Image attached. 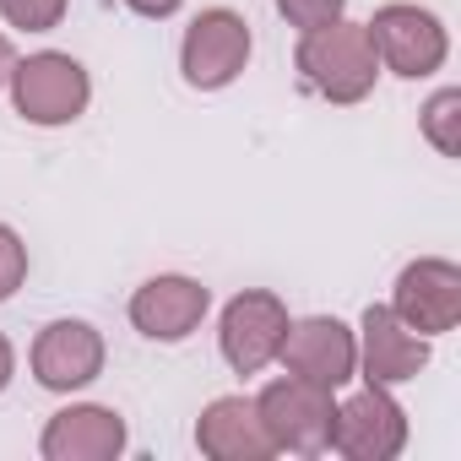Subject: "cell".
I'll use <instances>...</instances> for the list:
<instances>
[{
	"mask_svg": "<svg viewBox=\"0 0 461 461\" xmlns=\"http://www.w3.org/2000/svg\"><path fill=\"white\" fill-rule=\"evenodd\" d=\"M299 71H304V82H310L321 98H331V104H358V98H369V87H375V77H380V55H375V44H369V28L337 17V23L304 33V44H299Z\"/></svg>",
	"mask_w": 461,
	"mask_h": 461,
	"instance_id": "6da1fadb",
	"label": "cell"
},
{
	"mask_svg": "<svg viewBox=\"0 0 461 461\" xmlns=\"http://www.w3.org/2000/svg\"><path fill=\"white\" fill-rule=\"evenodd\" d=\"M256 412H261V423H267V434H272L277 450H294V456L331 450V418H337V407H331L326 385L299 380V375L277 380V385H267L256 396Z\"/></svg>",
	"mask_w": 461,
	"mask_h": 461,
	"instance_id": "7a4b0ae2",
	"label": "cell"
},
{
	"mask_svg": "<svg viewBox=\"0 0 461 461\" xmlns=\"http://www.w3.org/2000/svg\"><path fill=\"white\" fill-rule=\"evenodd\" d=\"M12 98H17V114L33 125H71L87 109L93 82L71 55L44 50V55H28L23 66H12Z\"/></svg>",
	"mask_w": 461,
	"mask_h": 461,
	"instance_id": "3957f363",
	"label": "cell"
},
{
	"mask_svg": "<svg viewBox=\"0 0 461 461\" xmlns=\"http://www.w3.org/2000/svg\"><path fill=\"white\" fill-rule=\"evenodd\" d=\"M250 60V23L240 12H201L185 33V50H179V66H185V82L212 93V87H228Z\"/></svg>",
	"mask_w": 461,
	"mask_h": 461,
	"instance_id": "277c9868",
	"label": "cell"
},
{
	"mask_svg": "<svg viewBox=\"0 0 461 461\" xmlns=\"http://www.w3.org/2000/svg\"><path fill=\"white\" fill-rule=\"evenodd\" d=\"M369 44L396 77H434L445 66V50H450L439 17L418 12V6H380L369 23Z\"/></svg>",
	"mask_w": 461,
	"mask_h": 461,
	"instance_id": "5b68a950",
	"label": "cell"
},
{
	"mask_svg": "<svg viewBox=\"0 0 461 461\" xmlns=\"http://www.w3.org/2000/svg\"><path fill=\"white\" fill-rule=\"evenodd\" d=\"M331 445L348 461H391L407 445V412L385 396V385H369V391H358L337 407Z\"/></svg>",
	"mask_w": 461,
	"mask_h": 461,
	"instance_id": "8992f818",
	"label": "cell"
},
{
	"mask_svg": "<svg viewBox=\"0 0 461 461\" xmlns=\"http://www.w3.org/2000/svg\"><path fill=\"white\" fill-rule=\"evenodd\" d=\"M391 315L418 331V337H439L461 321V272L450 261H412L396 277V299Z\"/></svg>",
	"mask_w": 461,
	"mask_h": 461,
	"instance_id": "52a82bcc",
	"label": "cell"
},
{
	"mask_svg": "<svg viewBox=\"0 0 461 461\" xmlns=\"http://www.w3.org/2000/svg\"><path fill=\"white\" fill-rule=\"evenodd\" d=\"M222 358L234 364L240 375H256V369H267L272 358H277V348H283V337H288V310H283V299L277 294H240L234 304L222 310Z\"/></svg>",
	"mask_w": 461,
	"mask_h": 461,
	"instance_id": "ba28073f",
	"label": "cell"
},
{
	"mask_svg": "<svg viewBox=\"0 0 461 461\" xmlns=\"http://www.w3.org/2000/svg\"><path fill=\"white\" fill-rule=\"evenodd\" d=\"M277 358H283L299 380H315V385L337 391V385L353 375V364H358V342H353V331H348L342 321L315 315V321L288 326V337H283Z\"/></svg>",
	"mask_w": 461,
	"mask_h": 461,
	"instance_id": "9c48e42d",
	"label": "cell"
},
{
	"mask_svg": "<svg viewBox=\"0 0 461 461\" xmlns=\"http://www.w3.org/2000/svg\"><path fill=\"white\" fill-rule=\"evenodd\" d=\"M33 375L44 391H77L104 375V337L87 321H55L33 342Z\"/></svg>",
	"mask_w": 461,
	"mask_h": 461,
	"instance_id": "30bf717a",
	"label": "cell"
},
{
	"mask_svg": "<svg viewBox=\"0 0 461 461\" xmlns=\"http://www.w3.org/2000/svg\"><path fill=\"white\" fill-rule=\"evenodd\" d=\"M206 304H212V294H206L195 277H152V283L136 288L131 321H136V331L152 337V342H185V337L201 326Z\"/></svg>",
	"mask_w": 461,
	"mask_h": 461,
	"instance_id": "8fae6325",
	"label": "cell"
},
{
	"mask_svg": "<svg viewBox=\"0 0 461 461\" xmlns=\"http://www.w3.org/2000/svg\"><path fill=\"white\" fill-rule=\"evenodd\" d=\"M44 461H114L125 450V418L109 407H66L39 439Z\"/></svg>",
	"mask_w": 461,
	"mask_h": 461,
	"instance_id": "7c38bea8",
	"label": "cell"
},
{
	"mask_svg": "<svg viewBox=\"0 0 461 461\" xmlns=\"http://www.w3.org/2000/svg\"><path fill=\"white\" fill-rule=\"evenodd\" d=\"M195 445L212 461H267L277 450L256 402H245V396H217L195 423Z\"/></svg>",
	"mask_w": 461,
	"mask_h": 461,
	"instance_id": "4fadbf2b",
	"label": "cell"
},
{
	"mask_svg": "<svg viewBox=\"0 0 461 461\" xmlns=\"http://www.w3.org/2000/svg\"><path fill=\"white\" fill-rule=\"evenodd\" d=\"M423 364H429V342L418 331H407L385 304H369L364 310V375H369V385L418 380Z\"/></svg>",
	"mask_w": 461,
	"mask_h": 461,
	"instance_id": "5bb4252c",
	"label": "cell"
},
{
	"mask_svg": "<svg viewBox=\"0 0 461 461\" xmlns=\"http://www.w3.org/2000/svg\"><path fill=\"white\" fill-rule=\"evenodd\" d=\"M423 136H429L445 158L461 152V93H456V87H445V93H434V98L423 104Z\"/></svg>",
	"mask_w": 461,
	"mask_h": 461,
	"instance_id": "9a60e30c",
	"label": "cell"
},
{
	"mask_svg": "<svg viewBox=\"0 0 461 461\" xmlns=\"http://www.w3.org/2000/svg\"><path fill=\"white\" fill-rule=\"evenodd\" d=\"M12 28H28V33H50L60 17H66V0H0Z\"/></svg>",
	"mask_w": 461,
	"mask_h": 461,
	"instance_id": "2e32d148",
	"label": "cell"
},
{
	"mask_svg": "<svg viewBox=\"0 0 461 461\" xmlns=\"http://www.w3.org/2000/svg\"><path fill=\"white\" fill-rule=\"evenodd\" d=\"M23 277H28V245L0 222V299H12L23 288Z\"/></svg>",
	"mask_w": 461,
	"mask_h": 461,
	"instance_id": "e0dca14e",
	"label": "cell"
},
{
	"mask_svg": "<svg viewBox=\"0 0 461 461\" xmlns=\"http://www.w3.org/2000/svg\"><path fill=\"white\" fill-rule=\"evenodd\" d=\"M342 6H348V0H277V12H283L294 28H304V33H315V28H326V23H337V17H342Z\"/></svg>",
	"mask_w": 461,
	"mask_h": 461,
	"instance_id": "ac0fdd59",
	"label": "cell"
},
{
	"mask_svg": "<svg viewBox=\"0 0 461 461\" xmlns=\"http://www.w3.org/2000/svg\"><path fill=\"white\" fill-rule=\"evenodd\" d=\"M131 12H141V17H174L179 12V0H125Z\"/></svg>",
	"mask_w": 461,
	"mask_h": 461,
	"instance_id": "d6986e66",
	"label": "cell"
},
{
	"mask_svg": "<svg viewBox=\"0 0 461 461\" xmlns=\"http://www.w3.org/2000/svg\"><path fill=\"white\" fill-rule=\"evenodd\" d=\"M12 364H17V358H12V342L0 337V391H6V380H12Z\"/></svg>",
	"mask_w": 461,
	"mask_h": 461,
	"instance_id": "ffe728a7",
	"label": "cell"
},
{
	"mask_svg": "<svg viewBox=\"0 0 461 461\" xmlns=\"http://www.w3.org/2000/svg\"><path fill=\"white\" fill-rule=\"evenodd\" d=\"M12 66H17V60H12V44H6V39H0V82H6V77H12Z\"/></svg>",
	"mask_w": 461,
	"mask_h": 461,
	"instance_id": "44dd1931",
	"label": "cell"
}]
</instances>
